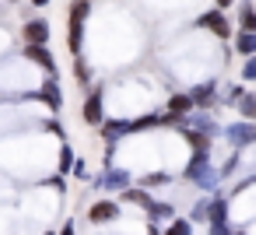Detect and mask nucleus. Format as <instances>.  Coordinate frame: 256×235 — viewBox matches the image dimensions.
Wrapping results in <instances>:
<instances>
[{
    "label": "nucleus",
    "mask_w": 256,
    "mask_h": 235,
    "mask_svg": "<svg viewBox=\"0 0 256 235\" xmlns=\"http://www.w3.org/2000/svg\"><path fill=\"white\" fill-rule=\"evenodd\" d=\"M210 204H214V196L196 200V204H193V210H190V224H207V221H210Z\"/></svg>",
    "instance_id": "4468645a"
},
{
    "label": "nucleus",
    "mask_w": 256,
    "mask_h": 235,
    "mask_svg": "<svg viewBox=\"0 0 256 235\" xmlns=\"http://www.w3.org/2000/svg\"><path fill=\"white\" fill-rule=\"evenodd\" d=\"M190 98H193V106H196V109H207V106L214 102V81H204V84H196V88L190 92Z\"/></svg>",
    "instance_id": "f8f14e48"
},
{
    "label": "nucleus",
    "mask_w": 256,
    "mask_h": 235,
    "mask_svg": "<svg viewBox=\"0 0 256 235\" xmlns=\"http://www.w3.org/2000/svg\"><path fill=\"white\" fill-rule=\"evenodd\" d=\"M235 172H238V151H232V154L224 158V165L218 168V176H221V179H228V176H235Z\"/></svg>",
    "instance_id": "5701e85b"
},
{
    "label": "nucleus",
    "mask_w": 256,
    "mask_h": 235,
    "mask_svg": "<svg viewBox=\"0 0 256 235\" xmlns=\"http://www.w3.org/2000/svg\"><path fill=\"white\" fill-rule=\"evenodd\" d=\"M39 98H42L53 112H60V109H64V92H60L56 74H46V81H42V88H39Z\"/></svg>",
    "instance_id": "9b49d317"
},
{
    "label": "nucleus",
    "mask_w": 256,
    "mask_h": 235,
    "mask_svg": "<svg viewBox=\"0 0 256 235\" xmlns=\"http://www.w3.org/2000/svg\"><path fill=\"white\" fill-rule=\"evenodd\" d=\"M224 140L232 144V151L252 148V144H256V123H246V120H238V123H228V126H224Z\"/></svg>",
    "instance_id": "20e7f679"
},
{
    "label": "nucleus",
    "mask_w": 256,
    "mask_h": 235,
    "mask_svg": "<svg viewBox=\"0 0 256 235\" xmlns=\"http://www.w3.org/2000/svg\"><path fill=\"white\" fill-rule=\"evenodd\" d=\"M60 235H78V232H74V221H67V224H64V232H60Z\"/></svg>",
    "instance_id": "c85d7f7f"
},
{
    "label": "nucleus",
    "mask_w": 256,
    "mask_h": 235,
    "mask_svg": "<svg viewBox=\"0 0 256 235\" xmlns=\"http://www.w3.org/2000/svg\"><path fill=\"white\" fill-rule=\"evenodd\" d=\"M88 14H92V0H74V8H70V36H67V46H70L74 60H81V50H84Z\"/></svg>",
    "instance_id": "f03ea898"
},
{
    "label": "nucleus",
    "mask_w": 256,
    "mask_h": 235,
    "mask_svg": "<svg viewBox=\"0 0 256 235\" xmlns=\"http://www.w3.org/2000/svg\"><path fill=\"white\" fill-rule=\"evenodd\" d=\"M95 186L98 190H109V193H123V190H130V172L126 168H106L95 179Z\"/></svg>",
    "instance_id": "6e6552de"
},
{
    "label": "nucleus",
    "mask_w": 256,
    "mask_h": 235,
    "mask_svg": "<svg viewBox=\"0 0 256 235\" xmlns=\"http://www.w3.org/2000/svg\"><path fill=\"white\" fill-rule=\"evenodd\" d=\"M74 162H78V154H74V148L70 144H60V176H67V172H74Z\"/></svg>",
    "instance_id": "a211bd4d"
},
{
    "label": "nucleus",
    "mask_w": 256,
    "mask_h": 235,
    "mask_svg": "<svg viewBox=\"0 0 256 235\" xmlns=\"http://www.w3.org/2000/svg\"><path fill=\"white\" fill-rule=\"evenodd\" d=\"M32 4H36V8H46V4H50V0H32Z\"/></svg>",
    "instance_id": "2f4dec72"
},
{
    "label": "nucleus",
    "mask_w": 256,
    "mask_h": 235,
    "mask_svg": "<svg viewBox=\"0 0 256 235\" xmlns=\"http://www.w3.org/2000/svg\"><path fill=\"white\" fill-rule=\"evenodd\" d=\"M120 204L116 200H95L92 207H88V224H112V221H120Z\"/></svg>",
    "instance_id": "423d86ee"
},
{
    "label": "nucleus",
    "mask_w": 256,
    "mask_h": 235,
    "mask_svg": "<svg viewBox=\"0 0 256 235\" xmlns=\"http://www.w3.org/2000/svg\"><path fill=\"white\" fill-rule=\"evenodd\" d=\"M238 112L246 123H256V95H242L238 98Z\"/></svg>",
    "instance_id": "6ab92c4d"
},
{
    "label": "nucleus",
    "mask_w": 256,
    "mask_h": 235,
    "mask_svg": "<svg viewBox=\"0 0 256 235\" xmlns=\"http://www.w3.org/2000/svg\"><path fill=\"white\" fill-rule=\"evenodd\" d=\"M218 4V11H224V8H232V0H214Z\"/></svg>",
    "instance_id": "c756f323"
},
{
    "label": "nucleus",
    "mask_w": 256,
    "mask_h": 235,
    "mask_svg": "<svg viewBox=\"0 0 256 235\" xmlns=\"http://www.w3.org/2000/svg\"><path fill=\"white\" fill-rule=\"evenodd\" d=\"M148 235H162V232H158V228H154V224H148Z\"/></svg>",
    "instance_id": "7c9ffc66"
},
{
    "label": "nucleus",
    "mask_w": 256,
    "mask_h": 235,
    "mask_svg": "<svg viewBox=\"0 0 256 235\" xmlns=\"http://www.w3.org/2000/svg\"><path fill=\"white\" fill-rule=\"evenodd\" d=\"M50 186H53V190H60V193H67V182H64V176H53V179H50Z\"/></svg>",
    "instance_id": "cd10ccee"
},
{
    "label": "nucleus",
    "mask_w": 256,
    "mask_h": 235,
    "mask_svg": "<svg viewBox=\"0 0 256 235\" xmlns=\"http://www.w3.org/2000/svg\"><path fill=\"white\" fill-rule=\"evenodd\" d=\"M46 235H53V232H46Z\"/></svg>",
    "instance_id": "72a5a7b5"
},
{
    "label": "nucleus",
    "mask_w": 256,
    "mask_h": 235,
    "mask_svg": "<svg viewBox=\"0 0 256 235\" xmlns=\"http://www.w3.org/2000/svg\"><path fill=\"white\" fill-rule=\"evenodd\" d=\"M238 32H256V8L252 4L238 8Z\"/></svg>",
    "instance_id": "f3484780"
},
{
    "label": "nucleus",
    "mask_w": 256,
    "mask_h": 235,
    "mask_svg": "<svg viewBox=\"0 0 256 235\" xmlns=\"http://www.w3.org/2000/svg\"><path fill=\"white\" fill-rule=\"evenodd\" d=\"M11 4H18V0H11Z\"/></svg>",
    "instance_id": "473e14b6"
},
{
    "label": "nucleus",
    "mask_w": 256,
    "mask_h": 235,
    "mask_svg": "<svg viewBox=\"0 0 256 235\" xmlns=\"http://www.w3.org/2000/svg\"><path fill=\"white\" fill-rule=\"evenodd\" d=\"M235 53H242L246 60L256 56V32H238L235 36Z\"/></svg>",
    "instance_id": "2eb2a0df"
},
{
    "label": "nucleus",
    "mask_w": 256,
    "mask_h": 235,
    "mask_svg": "<svg viewBox=\"0 0 256 235\" xmlns=\"http://www.w3.org/2000/svg\"><path fill=\"white\" fill-rule=\"evenodd\" d=\"M242 81H256V56L246 60V67H242Z\"/></svg>",
    "instance_id": "a878e982"
},
{
    "label": "nucleus",
    "mask_w": 256,
    "mask_h": 235,
    "mask_svg": "<svg viewBox=\"0 0 256 235\" xmlns=\"http://www.w3.org/2000/svg\"><path fill=\"white\" fill-rule=\"evenodd\" d=\"M168 182V172H154V176H144V190H151V186H165Z\"/></svg>",
    "instance_id": "b1692460"
},
{
    "label": "nucleus",
    "mask_w": 256,
    "mask_h": 235,
    "mask_svg": "<svg viewBox=\"0 0 256 235\" xmlns=\"http://www.w3.org/2000/svg\"><path fill=\"white\" fill-rule=\"evenodd\" d=\"M46 130H50V134H56V137H60V140L67 144V130H64V123H56V120H50V123H46Z\"/></svg>",
    "instance_id": "393cba45"
},
{
    "label": "nucleus",
    "mask_w": 256,
    "mask_h": 235,
    "mask_svg": "<svg viewBox=\"0 0 256 235\" xmlns=\"http://www.w3.org/2000/svg\"><path fill=\"white\" fill-rule=\"evenodd\" d=\"M200 28H207V32H214L218 39H232V25H228V14L224 11H207V14H200V22H196Z\"/></svg>",
    "instance_id": "0eeeda50"
},
{
    "label": "nucleus",
    "mask_w": 256,
    "mask_h": 235,
    "mask_svg": "<svg viewBox=\"0 0 256 235\" xmlns=\"http://www.w3.org/2000/svg\"><path fill=\"white\" fill-rule=\"evenodd\" d=\"M81 120H84L88 126H102V123H106V109H102V88H92V92L84 95Z\"/></svg>",
    "instance_id": "39448f33"
},
{
    "label": "nucleus",
    "mask_w": 256,
    "mask_h": 235,
    "mask_svg": "<svg viewBox=\"0 0 256 235\" xmlns=\"http://www.w3.org/2000/svg\"><path fill=\"white\" fill-rule=\"evenodd\" d=\"M120 196H123L126 204H137V207H144V210H151V207H154V196H151L148 190H134V186H130V190H123Z\"/></svg>",
    "instance_id": "ddd939ff"
},
{
    "label": "nucleus",
    "mask_w": 256,
    "mask_h": 235,
    "mask_svg": "<svg viewBox=\"0 0 256 235\" xmlns=\"http://www.w3.org/2000/svg\"><path fill=\"white\" fill-rule=\"evenodd\" d=\"M162 235H193V224H190V218H186V221L172 218V224H168V228H165Z\"/></svg>",
    "instance_id": "412c9836"
},
{
    "label": "nucleus",
    "mask_w": 256,
    "mask_h": 235,
    "mask_svg": "<svg viewBox=\"0 0 256 235\" xmlns=\"http://www.w3.org/2000/svg\"><path fill=\"white\" fill-rule=\"evenodd\" d=\"M74 179H88V162H84V158L74 162Z\"/></svg>",
    "instance_id": "bb28decb"
},
{
    "label": "nucleus",
    "mask_w": 256,
    "mask_h": 235,
    "mask_svg": "<svg viewBox=\"0 0 256 235\" xmlns=\"http://www.w3.org/2000/svg\"><path fill=\"white\" fill-rule=\"evenodd\" d=\"M74 74H78V84L84 88V95H88V84H92V70L84 67V60H74Z\"/></svg>",
    "instance_id": "4be33fe9"
},
{
    "label": "nucleus",
    "mask_w": 256,
    "mask_h": 235,
    "mask_svg": "<svg viewBox=\"0 0 256 235\" xmlns=\"http://www.w3.org/2000/svg\"><path fill=\"white\" fill-rule=\"evenodd\" d=\"M25 60L36 64V67H42L46 74H56V56L50 53V46H28L25 42Z\"/></svg>",
    "instance_id": "9d476101"
},
{
    "label": "nucleus",
    "mask_w": 256,
    "mask_h": 235,
    "mask_svg": "<svg viewBox=\"0 0 256 235\" xmlns=\"http://www.w3.org/2000/svg\"><path fill=\"white\" fill-rule=\"evenodd\" d=\"M165 218H172V204H158L154 200V207L148 210V221L154 224V221H165Z\"/></svg>",
    "instance_id": "aec40b11"
},
{
    "label": "nucleus",
    "mask_w": 256,
    "mask_h": 235,
    "mask_svg": "<svg viewBox=\"0 0 256 235\" xmlns=\"http://www.w3.org/2000/svg\"><path fill=\"white\" fill-rule=\"evenodd\" d=\"M22 36H25L28 46H50V22H42V18H28V22L22 25Z\"/></svg>",
    "instance_id": "1a4fd4ad"
},
{
    "label": "nucleus",
    "mask_w": 256,
    "mask_h": 235,
    "mask_svg": "<svg viewBox=\"0 0 256 235\" xmlns=\"http://www.w3.org/2000/svg\"><path fill=\"white\" fill-rule=\"evenodd\" d=\"M193 112H196V106H193V98H190V95H172V98H168V106H165V112H162V123L179 126V123H186Z\"/></svg>",
    "instance_id": "7ed1b4c3"
},
{
    "label": "nucleus",
    "mask_w": 256,
    "mask_h": 235,
    "mask_svg": "<svg viewBox=\"0 0 256 235\" xmlns=\"http://www.w3.org/2000/svg\"><path fill=\"white\" fill-rule=\"evenodd\" d=\"M182 137H186V144L193 148V154H196V151H210V137H204L200 130L186 126V130H182Z\"/></svg>",
    "instance_id": "dca6fc26"
},
{
    "label": "nucleus",
    "mask_w": 256,
    "mask_h": 235,
    "mask_svg": "<svg viewBox=\"0 0 256 235\" xmlns=\"http://www.w3.org/2000/svg\"><path fill=\"white\" fill-rule=\"evenodd\" d=\"M190 182H196L204 193H214L218 190V182H221V176H218V168L210 165V151H196L193 158H190V165H186V172H182Z\"/></svg>",
    "instance_id": "f257e3e1"
}]
</instances>
